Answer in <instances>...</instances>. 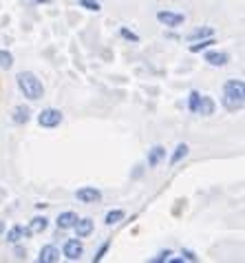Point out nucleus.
Here are the masks:
<instances>
[{
    "mask_svg": "<svg viewBox=\"0 0 245 263\" xmlns=\"http://www.w3.org/2000/svg\"><path fill=\"white\" fill-rule=\"evenodd\" d=\"M188 153H190V148H188V144H186V142L177 144L175 153H172V155H170V166H177L179 162H183V159L188 157Z\"/></svg>",
    "mask_w": 245,
    "mask_h": 263,
    "instance_id": "15",
    "label": "nucleus"
},
{
    "mask_svg": "<svg viewBox=\"0 0 245 263\" xmlns=\"http://www.w3.org/2000/svg\"><path fill=\"white\" fill-rule=\"evenodd\" d=\"M62 254L67 257L69 261H80L82 254H84V246L80 239H67L64 241V248H62Z\"/></svg>",
    "mask_w": 245,
    "mask_h": 263,
    "instance_id": "5",
    "label": "nucleus"
},
{
    "mask_svg": "<svg viewBox=\"0 0 245 263\" xmlns=\"http://www.w3.org/2000/svg\"><path fill=\"white\" fill-rule=\"evenodd\" d=\"M33 3H38V5H49L51 0H33Z\"/></svg>",
    "mask_w": 245,
    "mask_h": 263,
    "instance_id": "28",
    "label": "nucleus"
},
{
    "mask_svg": "<svg viewBox=\"0 0 245 263\" xmlns=\"http://www.w3.org/2000/svg\"><path fill=\"white\" fill-rule=\"evenodd\" d=\"M16 82H18L20 93H23L27 100L35 102L45 96V84H42V80L35 76L33 71H20L16 76Z\"/></svg>",
    "mask_w": 245,
    "mask_h": 263,
    "instance_id": "2",
    "label": "nucleus"
},
{
    "mask_svg": "<svg viewBox=\"0 0 245 263\" xmlns=\"http://www.w3.org/2000/svg\"><path fill=\"white\" fill-rule=\"evenodd\" d=\"M38 261L40 263H55L60 261V250L55 246H42L38 252Z\"/></svg>",
    "mask_w": 245,
    "mask_h": 263,
    "instance_id": "8",
    "label": "nucleus"
},
{
    "mask_svg": "<svg viewBox=\"0 0 245 263\" xmlns=\"http://www.w3.org/2000/svg\"><path fill=\"white\" fill-rule=\"evenodd\" d=\"M31 235H33V232L29 230V228H23V226H13V228L7 232V241L13 246V243H20L23 239H29Z\"/></svg>",
    "mask_w": 245,
    "mask_h": 263,
    "instance_id": "11",
    "label": "nucleus"
},
{
    "mask_svg": "<svg viewBox=\"0 0 245 263\" xmlns=\"http://www.w3.org/2000/svg\"><path fill=\"white\" fill-rule=\"evenodd\" d=\"M170 257H172V250H161V252L153 259V263H164V261H168Z\"/></svg>",
    "mask_w": 245,
    "mask_h": 263,
    "instance_id": "25",
    "label": "nucleus"
},
{
    "mask_svg": "<svg viewBox=\"0 0 245 263\" xmlns=\"http://www.w3.org/2000/svg\"><path fill=\"white\" fill-rule=\"evenodd\" d=\"M80 5L84 7V9H89V11H99V3H97V0H80Z\"/></svg>",
    "mask_w": 245,
    "mask_h": 263,
    "instance_id": "24",
    "label": "nucleus"
},
{
    "mask_svg": "<svg viewBox=\"0 0 245 263\" xmlns=\"http://www.w3.org/2000/svg\"><path fill=\"white\" fill-rule=\"evenodd\" d=\"M11 67H13V55H11V51L0 49V69H7V71H9Z\"/></svg>",
    "mask_w": 245,
    "mask_h": 263,
    "instance_id": "20",
    "label": "nucleus"
},
{
    "mask_svg": "<svg viewBox=\"0 0 245 263\" xmlns=\"http://www.w3.org/2000/svg\"><path fill=\"white\" fill-rule=\"evenodd\" d=\"M217 111V104H214V100L210 96H201L199 98V106H197V113L203 115V118H210Z\"/></svg>",
    "mask_w": 245,
    "mask_h": 263,
    "instance_id": "12",
    "label": "nucleus"
},
{
    "mask_svg": "<svg viewBox=\"0 0 245 263\" xmlns=\"http://www.w3.org/2000/svg\"><path fill=\"white\" fill-rule=\"evenodd\" d=\"M16 246V254H18V259H27V250H23V248H20L18 243H13Z\"/></svg>",
    "mask_w": 245,
    "mask_h": 263,
    "instance_id": "27",
    "label": "nucleus"
},
{
    "mask_svg": "<svg viewBox=\"0 0 245 263\" xmlns=\"http://www.w3.org/2000/svg\"><path fill=\"white\" fill-rule=\"evenodd\" d=\"M181 259L183 261H199V257L192 250H181Z\"/></svg>",
    "mask_w": 245,
    "mask_h": 263,
    "instance_id": "26",
    "label": "nucleus"
},
{
    "mask_svg": "<svg viewBox=\"0 0 245 263\" xmlns=\"http://www.w3.org/2000/svg\"><path fill=\"white\" fill-rule=\"evenodd\" d=\"M164 159H166V148H164V146L157 144V146H153V148L148 151V166L150 168H157L164 162Z\"/></svg>",
    "mask_w": 245,
    "mask_h": 263,
    "instance_id": "13",
    "label": "nucleus"
},
{
    "mask_svg": "<svg viewBox=\"0 0 245 263\" xmlns=\"http://www.w3.org/2000/svg\"><path fill=\"white\" fill-rule=\"evenodd\" d=\"M199 98H201V93H199V91H190V96H188V111H190V113H197Z\"/></svg>",
    "mask_w": 245,
    "mask_h": 263,
    "instance_id": "21",
    "label": "nucleus"
},
{
    "mask_svg": "<svg viewBox=\"0 0 245 263\" xmlns=\"http://www.w3.org/2000/svg\"><path fill=\"white\" fill-rule=\"evenodd\" d=\"M212 45H217V40H214V35H210V38H203V40H197L194 45H190V53H201V51L210 49Z\"/></svg>",
    "mask_w": 245,
    "mask_h": 263,
    "instance_id": "17",
    "label": "nucleus"
},
{
    "mask_svg": "<svg viewBox=\"0 0 245 263\" xmlns=\"http://www.w3.org/2000/svg\"><path fill=\"white\" fill-rule=\"evenodd\" d=\"M0 230H3V223H0Z\"/></svg>",
    "mask_w": 245,
    "mask_h": 263,
    "instance_id": "29",
    "label": "nucleus"
},
{
    "mask_svg": "<svg viewBox=\"0 0 245 263\" xmlns=\"http://www.w3.org/2000/svg\"><path fill=\"white\" fill-rule=\"evenodd\" d=\"M111 243H113V241L109 239V241H104V243H102V246H99V250L95 252V257H93V263H99V261H102V259H104V254H106V252H109V248H111Z\"/></svg>",
    "mask_w": 245,
    "mask_h": 263,
    "instance_id": "23",
    "label": "nucleus"
},
{
    "mask_svg": "<svg viewBox=\"0 0 245 263\" xmlns=\"http://www.w3.org/2000/svg\"><path fill=\"white\" fill-rule=\"evenodd\" d=\"M119 35H121L124 40H128V42H135V45L139 42V35H137L135 31H131L128 27H121V29H119Z\"/></svg>",
    "mask_w": 245,
    "mask_h": 263,
    "instance_id": "22",
    "label": "nucleus"
},
{
    "mask_svg": "<svg viewBox=\"0 0 245 263\" xmlns=\"http://www.w3.org/2000/svg\"><path fill=\"white\" fill-rule=\"evenodd\" d=\"M210 35H214V29L212 27H201V29H194L192 33H188V40L190 42H197V40L210 38Z\"/></svg>",
    "mask_w": 245,
    "mask_h": 263,
    "instance_id": "18",
    "label": "nucleus"
},
{
    "mask_svg": "<svg viewBox=\"0 0 245 263\" xmlns=\"http://www.w3.org/2000/svg\"><path fill=\"white\" fill-rule=\"evenodd\" d=\"M93 228H95V223H93V219H89V217L77 219L75 226H73V230H75V237H77V239L91 237V235H93Z\"/></svg>",
    "mask_w": 245,
    "mask_h": 263,
    "instance_id": "7",
    "label": "nucleus"
},
{
    "mask_svg": "<svg viewBox=\"0 0 245 263\" xmlns=\"http://www.w3.org/2000/svg\"><path fill=\"white\" fill-rule=\"evenodd\" d=\"M29 120H31V108L25 106V104L16 106V111H13V122L16 124H27Z\"/></svg>",
    "mask_w": 245,
    "mask_h": 263,
    "instance_id": "16",
    "label": "nucleus"
},
{
    "mask_svg": "<svg viewBox=\"0 0 245 263\" xmlns=\"http://www.w3.org/2000/svg\"><path fill=\"white\" fill-rule=\"evenodd\" d=\"M75 199L82 201V203H97L102 199V191H97L95 186H84L75 193Z\"/></svg>",
    "mask_w": 245,
    "mask_h": 263,
    "instance_id": "6",
    "label": "nucleus"
},
{
    "mask_svg": "<svg viewBox=\"0 0 245 263\" xmlns=\"http://www.w3.org/2000/svg\"><path fill=\"white\" fill-rule=\"evenodd\" d=\"M64 120V115L60 108H45V111H40L38 115V124L42 128H55V126H60Z\"/></svg>",
    "mask_w": 245,
    "mask_h": 263,
    "instance_id": "3",
    "label": "nucleus"
},
{
    "mask_svg": "<svg viewBox=\"0 0 245 263\" xmlns=\"http://www.w3.org/2000/svg\"><path fill=\"white\" fill-rule=\"evenodd\" d=\"M203 58L210 67H226V64L230 62V55L226 53V51H208Z\"/></svg>",
    "mask_w": 245,
    "mask_h": 263,
    "instance_id": "9",
    "label": "nucleus"
},
{
    "mask_svg": "<svg viewBox=\"0 0 245 263\" xmlns=\"http://www.w3.org/2000/svg\"><path fill=\"white\" fill-rule=\"evenodd\" d=\"M157 23L168 27V29H177L186 23V16L183 13H177V11H168V9H161L157 11Z\"/></svg>",
    "mask_w": 245,
    "mask_h": 263,
    "instance_id": "4",
    "label": "nucleus"
},
{
    "mask_svg": "<svg viewBox=\"0 0 245 263\" xmlns=\"http://www.w3.org/2000/svg\"><path fill=\"white\" fill-rule=\"evenodd\" d=\"M49 228V219L45 215H38V217H33L31 219V223H29V230L33 232V235H42Z\"/></svg>",
    "mask_w": 245,
    "mask_h": 263,
    "instance_id": "14",
    "label": "nucleus"
},
{
    "mask_svg": "<svg viewBox=\"0 0 245 263\" xmlns=\"http://www.w3.org/2000/svg\"><path fill=\"white\" fill-rule=\"evenodd\" d=\"M124 217H126V213H124V210H119V208H117V210H109V213H106V217H104V223H106V226H117Z\"/></svg>",
    "mask_w": 245,
    "mask_h": 263,
    "instance_id": "19",
    "label": "nucleus"
},
{
    "mask_svg": "<svg viewBox=\"0 0 245 263\" xmlns=\"http://www.w3.org/2000/svg\"><path fill=\"white\" fill-rule=\"evenodd\" d=\"M77 219H80V217H77V215L73 213V210L60 213V215H57V221H55V223H57V230H71V228L75 226Z\"/></svg>",
    "mask_w": 245,
    "mask_h": 263,
    "instance_id": "10",
    "label": "nucleus"
},
{
    "mask_svg": "<svg viewBox=\"0 0 245 263\" xmlns=\"http://www.w3.org/2000/svg\"><path fill=\"white\" fill-rule=\"evenodd\" d=\"M221 104L230 113L241 111L243 104H245V84H243V80H228V82L223 84Z\"/></svg>",
    "mask_w": 245,
    "mask_h": 263,
    "instance_id": "1",
    "label": "nucleus"
}]
</instances>
